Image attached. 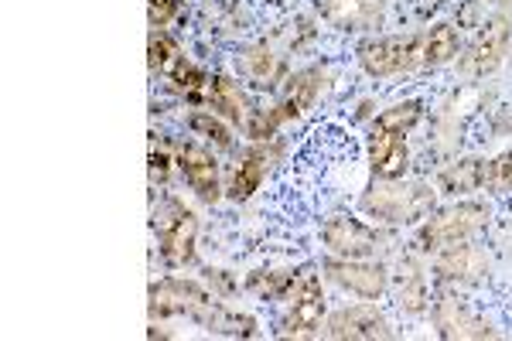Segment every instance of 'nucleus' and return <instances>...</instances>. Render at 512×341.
<instances>
[{"instance_id":"f257e3e1","label":"nucleus","mask_w":512,"mask_h":341,"mask_svg":"<svg viewBox=\"0 0 512 341\" xmlns=\"http://www.w3.org/2000/svg\"><path fill=\"white\" fill-rule=\"evenodd\" d=\"M359 65L369 76H400V72L424 69V31H420V35L362 41Z\"/></svg>"},{"instance_id":"f03ea898","label":"nucleus","mask_w":512,"mask_h":341,"mask_svg":"<svg viewBox=\"0 0 512 341\" xmlns=\"http://www.w3.org/2000/svg\"><path fill=\"white\" fill-rule=\"evenodd\" d=\"M485 219H489V205H482V202L454 205V209L437 212L434 219L424 222V229H420V236H417V246L427 249V253L454 249L465 243L468 236H475V232L485 226Z\"/></svg>"},{"instance_id":"7ed1b4c3","label":"nucleus","mask_w":512,"mask_h":341,"mask_svg":"<svg viewBox=\"0 0 512 341\" xmlns=\"http://www.w3.org/2000/svg\"><path fill=\"white\" fill-rule=\"evenodd\" d=\"M219 311V304L212 301V294L205 287L192 284V280H161L151 287V314L154 318H171V314H185L198 324L209 328L212 314Z\"/></svg>"},{"instance_id":"20e7f679","label":"nucleus","mask_w":512,"mask_h":341,"mask_svg":"<svg viewBox=\"0 0 512 341\" xmlns=\"http://www.w3.org/2000/svg\"><path fill=\"white\" fill-rule=\"evenodd\" d=\"M509 41H512V24L506 18H485L475 28V38L468 41V48L461 52V76L468 79H482L495 72L502 65V58L509 52Z\"/></svg>"},{"instance_id":"39448f33","label":"nucleus","mask_w":512,"mask_h":341,"mask_svg":"<svg viewBox=\"0 0 512 341\" xmlns=\"http://www.w3.org/2000/svg\"><path fill=\"white\" fill-rule=\"evenodd\" d=\"M154 232H158V239H161V256L171 266H181V263L192 260L198 219L181 202L164 198V205L154 212Z\"/></svg>"},{"instance_id":"423d86ee","label":"nucleus","mask_w":512,"mask_h":341,"mask_svg":"<svg viewBox=\"0 0 512 341\" xmlns=\"http://www.w3.org/2000/svg\"><path fill=\"white\" fill-rule=\"evenodd\" d=\"M291 311L280 321V335L284 338H308L318 331L321 314H325V297H321V284L311 270H301V277H294L291 290H287Z\"/></svg>"},{"instance_id":"0eeeda50","label":"nucleus","mask_w":512,"mask_h":341,"mask_svg":"<svg viewBox=\"0 0 512 341\" xmlns=\"http://www.w3.org/2000/svg\"><path fill=\"white\" fill-rule=\"evenodd\" d=\"M321 243L342 260H366L379 249L383 236L376 229H369L366 222H359L355 215H332V219L321 222Z\"/></svg>"},{"instance_id":"6e6552de","label":"nucleus","mask_w":512,"mask_h":341,"mask_svg":"<svg viewBox=\"0 0 512 341\" xmlns=\"http://www.w3.org/2000/svg\"><path fill=\"white\" fill-rule=\"evenodd\" d=\"M366 212H373L376 219H386V222H417L420 215H427V209L434 205L431 191L420 188V185H410V188H396V185H386V188H373L366 195Z\"/></svg>"},{"instance_id":"1a4fd4ad","label":"nucleus","mask_w":512,"mask_h":341,"mask_svg":"<svg viewBox=\"0 0 512 341\" xmlns=\"http://www.w3.org/2000/svg\"><path fill=\"white\" fill-rule=\"evenodd\" d=\"M369 164H373L376 178L383 181L403 178V171H407V140H403V133L376 123L373 133H369Z\"/></svg>"},{"instance_id":"9d476101","label":"nucleus","mask_w":512,"mask_h":341,"mask_svg":"<svg viewBox=\"0 0 512 341\" xmlns=\"http://www.w3.org/2000/svg\"><path fill=\"white\" fill-rule=\"evenodd\" d=\"M437 335L441 338H492V328L461 297H441L434 307Z\"/></svg>"},{"instance_id":"9b49d317","label":"nucleus","mask_w":512,"mask_h":341,"mask_svg":"<svg viewBox=\"0 0 512 341\" xmlns=\"http://www.w3.org/2000/svg\"><path fill=\"white\" fill-rule=\"evenodd\" d=\"M178 168L185 174L188 188L205 202H219V168L212 161L209 151H202L198 144H181L178 147Z\"/></svg>"},{"instance_id":"f8f14e48","label":"nucleus","mask_w":512,"mask_h":341,"mask_svg":"<svg viewBox=\"0 0 512 341\" xmlns=\"http://www.w3.org/2000/svg\"><path fill=\"white\" fill-rule=\"evenodd\" d=\"M328 338H390V324L376 307H345L328 318Z\"/></svg>"},{"instance_id":"ddd939ff","label":"nucleus","mask_w":512,"mask_h":341,"mask_svg":"<svg viewBox=\"0 0 512 341\" xmlns=\"http://www.w3.org/2000/svg\"><path fill=\"white\" fill-rule=\"evenodd\" d=\"M328 277H332L338 287L352 290V294H359V297H369V301H376L386 290L383 266H369L362 260H332L328 263Z\"/></svg>"},{"instance_id":"4468645a","label":"nucleus","mask_w":512,"mask_h":341,"mask_svg":"<svg viewBox=\"0 0 512 341\" xmlns=\"http://www.w3.org/2000/svg\"><path fill=\"white\" fill-rule=\"evenodd\" d=\"M205 99H209L212 110H219L222 116H226V120L250 127V120H253L256 110L250 106V99H246L243 89H239V82L226 79V76H212L209 86H205Z\"/></svg>"},{"instance_id":"2eb2a0df","label":"nucleus","mask_w":512,"mask_h":341,"mask_svg":"<svg viewBox=\"0 0 512 341\" xmlns=\"http://www.w3.org/2000/svg\"><path fill=\"white\" fill-rule=\"evenodd\" d=\"M318 89H321V72H318V69L297 72L294 79H287L284 93H280L277 106H274L277 123H284V120H294V116H301L304 110H308L311 103H315Z\"/></svg>"},{"instance_id":"dca6fc26","label":"nucleus","mask_w":512,"mask_h":341,"mask_svg":"<svg viewBox=\"0 0 512 341\" xmlns=\"http://www.w3.org/2000/svg\"><path fill=\"white\" fill-rule=\"evenodd\" d=\"M437 188L444 195H472V191H482V157H472V161H458L451 168L441 171L437 178Z\"/></svg>"},{"instance_id":"f3484780","label":"nucleus","mask_w":512,"mask_h":341,"mask_svg":"<svg viewBox=\"0 0 512 341\" xmlns=\"http://www.w3.org/2000/svg\"><path fill=\"white\" fill-rule=\"evenodd\" d=\"M267 164H270L267 151H263V147H253V151L243 157V164L236 168V178H233V188H229V198H233V202H246V198H250L253 191L260 188L263 174H267Z\"/></svg>"},{"instance_id":"a211bd4d","label":"nucleus","mask_w":512,"mask_h":341,"mask_svg":"<svg viewBox=\"0 0 512 341\" xmlns=\"http://www.w3.org/2000/svg\"><path fill=\"white\" fill-rule=\"evenodd\" d=\"M458 55V31L451 24H434L424 31V69H441Z\"/></svg>"},{"instance_id":"6ab92c4d","label":"nucleus","mask_w":512,"mask_h":341,"mask_svg":"<svg viewBox=\"0 0 512 341\" xmlns=\"http://www.w3.org/2000/svg\"><path fill=\"white\" fill-rule=\"evenodd\" d=\"M147 52H151V69L154 72H161V76H168L171 69L181 62V48H178V41L175 38H168L164 31H154L151 35V45H147Z\"/></svg>"},{"instance_id":"aec40b11","label":"nucleus","mask_w":512,"mask_h":341,"mask_svg":"<svg viewBox=\"0 0 512 341\" xmlns=\"http://www.w3.org/2000/svg\"><path fill=\"white\" fill-rule=\"evenodd\" d=\"M482 191H512V151L482 161Z\"/></svg>"},{"instance_id":"412c9836","label":"nucleus","mask_w":512,"mask_h":341,"mask_svg":"<svg viewBox=\"0 0 512 341\" xmlns=\"http://www.w3.org/2000/svg\"><path fill=\"white\" fill-rule=\"evenodd\" d=\"M417 120H420V103H400V106H390V110H383L376 116L379 127H390L400 133H407Z\"/></svg>"},{"instance_id":"4be33fe9","label":"nucleus","mask_w":512,"mask_h":341,"mask_svg":"<svg viewBox=\"0 0 512 341\" xmlns=\"http://www.w3.org/2000/svg\"><path fill=\"white\" fill-rule=\"evenodd\" d=\"M407 266V273H403V280H400V297H403V304L410 307V311H420L427 301V290H424V277H420V270L414 263H403Z\"/></svg>"},{"instance_id":"5701e85b","label":"nucleus","mask_w":512,"mask_h":341,"mask_svg":"<svg viewBox=\"0 0 512 341\" xmlns=\"http://www.w3.org/2000/svg\"><path fill=\"white\" fill-rule=\"evenodd\" d=\"M192 130L205 133V137L216 140L219 147H233V137H229V130L222 127L216 116H209V113H195V116H192Z\"/></svg>"},{"instance_id":"b1692460","label":"nucleus","mask_w":512,"mask_h":341,"mask_svg":"<svg viewBox=\"0 0 512 341\" xmlns=\"http://www.w3.org/2000/svg\"><path fill=\"white\" fill-rule=\"evenodd\" d=\"M168 168H171L168 147H164V144H158V140H154V144H151V181H154V185H158V181L168 178Z\"/></svg>"},{"instance_id":"393cba45","label":"nucleus","mask_w":512,"mask_h":341,"mask_svg":"<svg viewBox=\"0 0 512 341\" xmlns=\"http://www.w3.org/2000/svg\"><path fill=\"white\" fill-rule=\"evenodd\" d=\"M178 7H181V0H151V21H154V28H164V24H168L178 14Z\"/></svg>"},{"instance_id":"a878e982","label":"nucleus","mask_w":512,"mask_h":341,"mask_svg":"<svg viewBox=\"0 0 512 341\" xmlns=\"http://www.w3.org/2000/svg\"><path fill=\"white\" fill-rule=\"evenodd\" d=\"M492 4H499V7H506V11H512V0H492Z\"/></svg>"}]
</instances>
